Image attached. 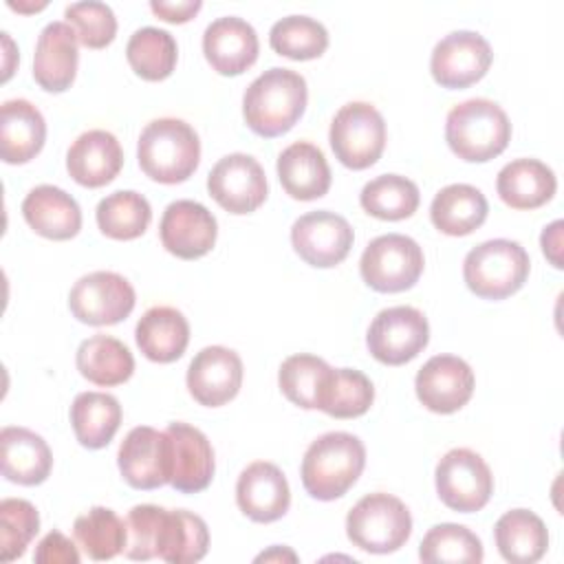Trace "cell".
<instances>
[{"label": "cell", "instance_id": "34", "mask_svg": "<svg viewBox=\"0 0 564 564\" xmlns=\"http://www.w3.org/2000/svg\"><path fill=\"white\" fill-rule=\"evenodd\" d=\"M95 218L104 236L112 240H134L145 234L152 220V207L143 194L119 189L99 200Z\"/></svg>", "mask_w": 564, "mask_h": 564}, {"label": "cell", "instance_id": "12", "mask_svg": "<svg viewBox=\"0 0 564 564\" xmlns=\"http://www.w3.org/2000/svg\"><path fill=\"white\" fill-rule=\"evenodd\" d=\"M491 59V46L480 33L452 31L436 42L430 57V73L443 88H467L487 75Z\"/></svg>", "mask_w": 564, "mask_h": 564}, {"label": "cell", "instance_id": "25", "mask_svg": "<svg viewBox=\"0 0 564 564\" xmlns=\"http://www.w3.org/2000/svg\"><path fill=\"white\" fill-rule=\"evenodd\" d=\"M46 141V121L26 99H9L0 108V156L22 165L40 154Z\"/></svg>", "mask_w": 564, "mask_h": 564}, {"label": "cell", "instance_id": "6", "mask_svg": "<svg viewBox=\"0 0 564 564\" xmlns=\"http://www.w3.org/2000/svg\"><path fill=\"white\" fill-rule=\"evenodd\" d=\"M410 533V509L386 491L364 496L346 516L348 540L368 553H392L408 542Z\"/></svg>", "mask_w": 564, "mask_h": 564}, {"label": "cell", "instance_id": "14", "mask_svg": "<svg viewBox=\"0 0 564 564\" xmlns=\"http://www.w3.org/2000/svg\"><path fill=\"white\" fill-rule=\"evenodd\" d=\"M209 196L229 214H251L267 200L262 165L242 152L223 156L207 176Z\"/></svg>", "mask_w": 564, "mask_h": 564}, {"label": "cell", "instance_id": "4", "mask_svg": "<svg viewBox=\"0 0 564 564\" xmlns=\"http://www.w3.org/2000/svg\"><path fill=\"white\" fill-rule=\"evenodd\" d=\"M449 150L469 163H485L505 152L511 141V121L491 99H467L454 106L445 119Z\"/></svg>", "mask_w": 564, "mask_h": 564}, {"label": "cell", "instance_id": "40", "mask_svg": "<svg viewBox=\"0 0 564 564\" xmlns=\"http://www.w3.org/2000/svg\"><path fill=\"white\" fill-rule=\"evenodd\" d=\"M269 44L282 57L306 62L328 48V31L315 18L286 15L271 26Z\"/></svg>", "mask_w": 564, "mask_h": 564}, {"label": "cell", "instance_id": "23", "mask_svg": "<svg viewBox=\"0 0 564 564\" xmlns=\"http://www.w3.org/2000/svg\"><path fill=\"white\" fill-rule=\"evenodd\" d=\"M123 165V150L108 130L82 132L66 152V170L84 187L108 185Z\"/></svg>", "mask_w": 564, "mask_h": 564}, {"label": "cell", "instance_id": "1", "mask_svg": "<svg viewBox=\"0 0 564 564\" xmlns=\"http://www.w3.org/2000/svg\"><path fill=\"white\" fill-rule=\"evenodd\" d=\"M306 79L291 70L273 66L258 75L242 95L245 123L264 139L289 132L306 110Z\"/></svg>", "mask_w": 564, "mask_h": 564}, {"label": "cell", "instance_id": "45", "mask_svg": "<svg viewBox=\"0 0 564 564\" xmlns=\"http://www.w3.org/2000/svg\"><path fill=\"white\" fill-rule=\"evenodd\" d=\"M66 24L77 33L79 44L88 48H104L117 35V18L112 9L104 2H75L64 9Z\"/></svg>", "mask_w": 564, "mask_h": 564}, {"label": "cell", "instance_id": "27", "mask_svg": "<svg viewBox=\"0 0 564 564\" xmlns=\"http://www.w3.org/2000/svg\"><path fill=\"white\" fill-rule=\"evenodd\" d=\"M2 447V476L11 482L33 487L48 478L53 467V454L46 441L18 425H7L0 432Z\"/></svg>", "mask_w": 564, "mask_h": 564}, {"label": "cell", "instance_id": "32", "mask_svg": "<svg viewBox=\"0 0 564 564\" xmlns=\"http://www.w3.org/2000/svg\"><path fill=\"white\" fill-rule=\"evenodd\" d=\"M75 364L84 379L101 388L126 383L134 372L130 348L110 335H93L84 339L77 348Z\"/></svg>", "mask_w": 564, "mask_h": 564}, {"label": "cell", "instance_id": "5", "mask_svg": "<svg viewBox=\"0 0 564 564\" xmlns=\"http://www.w3.org/2000/svg\"><path fill=\"white\" fill-rule=\"evenodd\" d=\"M527 249L507 238H494L474 247L463 260L467 289L482 300H505L520 291L529 278Z\"/></svg>", "mask_w": 564, "mask_h": 564}, {"label": "cell", "instance_id": "48", "mask_svg": "<svg viewBox=\"0 0 564 564\" xmlns=\"http://www.w3.org/2000/svg\"><path fill=\"white\" fill-rule=\"evenodd\" d=\"M562 229H564V223L555 220L549 227H544V231L540 236L542 253L549 258V262L555 269H562Z\"/></svg>", "mask_w": 564, "mask_h": 564}, {"label": "cell", "instance_id": "26", "mask_svg": "<svg viewBox=\"0 0 564 564\" xmlns=\"http://www.w3.org/2000/svg\"><path fill=\"white\" fill-rule=\"evenodd\" d=\"M275 167L284 192L295 200L322 198L330 187V167L326 156L308 141H295L284 148Z\"/></svg>", "mask_w": 564, "mask_h": 564}, {"label": "cell", "instance_id": "15", "mask_svg": "<svg viewBox=\"0 0 564 564\" xmlns=\"http://www.w3.org/2000/svg\"><path fill=\"white\" fill-rule=\"evenodd\" d=\"M352 240L355 234L348 220L328 209L308 212L291 227V245L295 253L317 269L339 264L350 253Z\"/></svg>", "mask_w": 564, "mask_h": 564}, {"label": "cell", "instance_id": "13", "mask_svg": "<svg viewBox=\"0 0 564 564\" xmlns=\"http://www.w3.org/2000/svg\"><path fill=\"white\" fill-rule=\"evenodd\" d=\"M117 465L123 480L134 489H156L172 478V445L167 432L150 425L132 427L119 445Z\"/></svg>", "mask_w": 564, "mask_h": 564}, {"label": "cell", "instance_id": "35", "mask_svg": "<svg viewBox=\"0 0 564 564\" xmlns=\"http://www.w3.org/2000/svg\"><path fill=\"white\" fill-rule=\"evenodd\" d=\"M209 549V531L200 516L172 509L165 516L159 542V557L170 564H192L205 557Z\"/></svg>", "mask_w": 564, "mask_h": 564}, {"label": "cell", "instance_id": "17", "mask_svg": "<svg viewBox=\"0 0 564 564\" xmlns=\"http://www.w3.org/2000/svg\"><path fill=\"white\" fill-rule=\"evenodd\" d=\"M159 236L172 256L181 260H196L209 253L216 245L218 225L205 205L183 198L165 207Z\"/></svg>", "mask_w": 564, "mask_h": 564}, {"label": "cell", "instance_id": "44", "mask_svg": "<svg viewBox=\"0 0 564 564\" xmlns=\"http://www.w3.org/2000/svg\"><path fill=\"white\" fill-rule=\"evenodd\" d=\"M167 509L156 505H137L126 516V546L128 560H152L159 557V542L163 533Z\"/></svg>", "mask_w": 564, "mask_h": 564}, {"label": "cell", "instance_id": "16", "mask_svg": "<svg viewBox=\"0 0 564 564\" xmlns=\"http://www.w3.org/2000/svg\"><path fill=\"white\" fill-rule=\"evenodd\" d=\"M474 370L456 355H434L416 372L414 390L423 408L436 414L460 410L474 394Z\"/></svg>", "mask_w": 564, "mask_h": 564}, {"label": "cell", "instance_id": "21", "mask_svg": "<svg viewBox=\"0 0 564 564\" xmlns=\"http://www.w3.org/2000/svg\"><path fill=\"white\" fill-rule=\"evenodd\" d=\"M77 33L66 22H48L35 42L33 79L46 93H64L77 75Z\"/></svg>", "mask_w": 564, "mask_h": 564}, {"label": "cell", "instance_id": "2", "mask_svg": "<svg viewBox=\"0 0 564 564\" xmlns=\"http://www.w3.org/2000/svg\"><path fill=\"white\" fill-rule=\"evenodd\" d=\"M366 467L364 443L348 432H326L315 438L302 458V485L315 500L341 498Z\"/></svg>", "mask_w": 564, "mask_h": 564}, {"label": "cell", "instance_id": "29", "mask_svg": "<svg viewBox=\"0 0 564 564\" xmlns=\"http://www.w3.org/2000/svg\"><path fill=\"white\" fill-rule=\"evenodd\" d=\"M557 178L553 170L538 159H516L507 163L496 178V192L511 209H535L553 198Z\"/></svg>", "mask_w": 564, "mask_h": 564}, {"label": "cell", "instance_id": "39", "mask_svg": "<svg viewBox=\"0 0 564 564\" xmlns=\"http://www.w3.org/2000/svg\"><path fill=\"white\" fill-rule=\"evenodd\" d=\"M73 533L82 551L95 562L112 560L126 546V520L108 507H93L82 513L73 524Z\"/></svg>", "mask_w": 564, "mask_h": 564}, {"label": "cell", "instance_id": "28", "mask_svg": "<svg viewBox=\"0 0 564 564\" xmlns=\"http://www.w3.org/2000/svg\"><path fill=\"white\" fill-rule=\"evenodd\" d=\"M134 339L150 361L172 364L189 344V324L178 308L152 306L137 322Z\"/></svg>", "mask_w": 564, "mask_h": 564}, {"label": "cell", "instance_id": "3", "mask_svg": "<svg viewBox=\"0 0 564 564\" xmlns=\"http://www.w3.org/2000/svg\"><path fill=\"white\" fill-rule=\"evenodd\" d=\"M137 159L145 176L163 185H176L196 172L200 141L196 130L183 119L161 117L141 130Z\"/></svg>", "mask_w": 564, "mask_h": 564}, {"label": "cell", "instance_id": "10", "mask_svg": "<svg viewBox=\"0 0 564 564\" xmlns=\"http://www.w3.org/2000/svg\"><path fill=\"white\" fill-rule=\"evenodd\" d=\"M430 341L427 317L414 306H390L372 319L366 346L370 355L386 366L412 361Z\"/></svg>", "mask_w": 564, "mask_h": 564}, {"label": "cell", "instance_id": "22", "mask_svg": "<svg viewBox=\"0 0 564 564\" xmlns=\"http://www.w3.org/2000/svg\"><path fill=\"white\" fill-rule=\"evenodd\" d=\"M172 445L170 485L181 494H198L214 478V449L207 436L187 423H170L165 427Z\"/></svg>", "mask_w": 564, "mask_h": 564}, {"label": "cell", "instance_id": "38", "mask_svg": "<svg viewBox=\"0 0 564 564\" xmlns=\"http://www.w3.org/2000/svg\"><path fill=\"white\" fill-rule=\"evenodd\" d=\"M421 194L414 181L399 174H381L368 181L359 194L366 214L379 220L410 218L419 207Z\"/></svg>", "mask_w": 564, "mask_h": 564}, {"label": "cell", "instance_id": "46", "mask_svg": "<svg viewBox=\"0 0 564 564\" xmlns=\"http://www.w3.org/2000/svg\"><path fill=\"white\" fill-rule=\"evenodd\" d=\"M33 560L37 564H79V553L64 533L51 531L37 542Z\"/></svg>", "mask_w": 564, "mask_h": 564}, {"label": "cell", "instance_id": "42", "mask_svg": "<svg viewBox=\"0 0 564 564\" xmlns=\"http://www.w3.org/2000/svg\"><path fill=\"white\" fill-rule=\"evenodd\" d=\"M421 562L427 564H460V562H482V542L480 538L463 524H436L432 527L419 546Z\"/></svg>", "mask_w": 564, "mask_h": 564}, {"label": "cell", "instance_id": "41", "mask_svg": "<svg viewBox=\"0 0 564 564\" xmlns=\"http://www.w3.org/2000/svg\"><path fill=\"white\" fill-rule=\"evenodd\" d=\"M328 372H330V366L322 357L300 352L282 361L278 372V383L282 394L291 403L304 410H317Z\"/></svg>", "mask_w": 564, "mask_h": 564}, {"label": "cell", "instance_id": "30", "mask_svg": "<svg viewBox=\"0 0 564 564\" xmlns=\"http://www.w3.org/2000/svg\"><path fill=\"white\" fill-rule=\"evenodd\" d=\"M487 198L478 187L452 183L432 198L430 220L445 236H467L487 220Z\"/></svg>", "mask_w": 564, "mask_h": 564}, {"label": "cell", "instance_id": "24", "mask_svg": "<svg viewBox=\"0 0 564 564\" xmlns=\"http://www.w3.org/2000/svg\"><path fill=\"white\" fill-rule=\"evenodd\" d=\"M26 225L48 240H70L82 229L77 200L55 185H37L22 200Z\"/></svg>", "mask_w": 564, "mask_h": 564}, {"label": "cell", "instance_id": "7", "mask_svg": "<svg viewBox=\"0 0 564 564\" xmlns=\"http://www.w3.org/2000/svg\"><path fill=\"white\" fill-rule=\"evenodd\" d=\"M423 264V249L414 238L386 234L368 242L359 260V273L379 293H401L419 282Z\"/></svg>", "mask_w": 564, "mask_h": 564}, {"label": "cell", "instance_id": "37", "mask_svg": "<svg viewBox=\"0 0 564 564\" xmlns=\"http://www.w3.org/2000/svg\"><path fill=\"white\" fill-rule=\"evenodd\" d=\"M375 401L372 381L355 368H330L317 410L335 419H357Z\"/></svg>", "mask_w": 564, "mask_h": 564}, {"label": "cell", "instance_id": "43", "mask_svg": "<svg viewBox=\"0 0 564 564\" xmlns=\"http://www.w3.org/2000/svg\"><path fill=\"white\" fill-rule=\"evenodd\" d=\"M40 531L37 509L24 498H4L0 502V557L11 562L24 555Z\"/></svg>", "mask_w": 564, "mask_h": 564}, {"label": "cell", "instance_id": "20", "mask_svg": "<svg viewBox=\"0 0 564 564\" xmlns=\"http://www.w3.org/2000/svg\"><path fill=\"white\" fill-rule=\"evenodd\" d=\"M260 42L256 29L236 15L214 20L203 33V53L218 75H242L258 59Z\"/></svg>", "mask_w": 564, "mask_h": 564}, {"label": "cell", "instance_id": "8", "mask_svg": "<svg viewBox=\"0 0 564 564\" xmlns=\"http://www.w3.org/2000/svg\"><path fill=\"white\" fill-rule=\"evenodd\" d=\"M328 141L341 165L366 170L386 148V121L372 104L350 101L333 117Z\"/></svg>", "mask_w": 564, "mask_h": 564}, {"label": "cell", "instance_id": "31", "mask_svg": "<svg viewBox=\"0 0 564 564\" xmlns=\"http://www.w3.org/2000/svg\"><path fill=\"white\" fill-rule=\"evenodd\" d=\"M498 553L511 564H533L549 549V531L540 516L529 509L502 513L494 527Z\"/></svg>", "mask_w": 564, "mask_h": 564}, {"label": "cell", "instance_id": "33", "mask_svg": "<svg viewBox=\"0 0 564 564\" xmlns=\"http://www.w3.org/2000/svg\"><path fill=\"white\" fill-rule=\"evenodd\" d=\"M70 425L79 445L101 449L121 425V405L108 392H79L70 405Z\"/></svg>", "mask_w": 564, "mask_h": 564}, {"label": "cell", "instance_id": "50", "mask_svg": "<svg viewBox=\"0 0 564 564\" xmlns=\"http://www.w3.org/2000/svg\"><path fill=\"white\" fill-rule=\"evenodd\" d=\"M9 7H11L13 11H22V13H26V11H40V9H44V7H46V2H37V4H22V2H9Z\"/></svg>", "mask_w": 564, "mask_h": 564}, {"label": "cell", "instance_id": "18", "mask_svg": "<svg viewBox=\"0 0 564 564\" xmlns=\"http://www.w3.org/2000/svg\"><path fill=\"white\" fill-rule=\"evenodd\" d=\"M189 394L207 408L231 401L242 386V359L225 346H207L194 355L187 368Z\"/></svg>", "mask_w": 564, "mask_h": 564}, {"label": "cell", "instance_id": "9", "mask_svg": "<svg viewBox=\"0 0 564 564\" xmlns=\"http://www.w3.org/2000/svg\"><path fill=\"white\" fill-rule=\"evenodd\" d=\"M434 482L441 502L458 513L480 511L494 494L489 465L467 447H454L436 463Z\"/></svg>", "mask_w": 564, "mask_h": 564}, {"label": "cell", "instance_id": "49", "mask_svg": "<svg viewBox=\"0 0 564 564\" xmlns=\"http://www.w3.org/2000/svg\"><path fill=\"white\" fill-rule=\"evenodd\" d=\"M271 560H289V562H295L297 555H295L293 551H289V549L273 546V549H269V551H264V553H260V555L256 557V562H271Z\"/></svg>", "mask_w": 564, "mask_h": 564}, {"label": "cell", "instance_id": "47", "mask_svg": "<svg viewBox=\"0 0 564 564\" xmlns=\"http://www.w3.org/2000/svg\"><path fill=\"white\" fill-rule=\"evenodd\" d=\"M203 2L200 0H183V2H165V0H152L150 9L154 15H159L165 22L172 24H183L192 20L200 11Z\"/></svg>", "mask_w": 564, "mask_h": 564}, {"label": "cell", "instance_id": "11", "mask_svg": "<svg viewBox=\"0 0 564 564\" xmlns=\"http://www.w3.org/2000/svg\"><path fill=\"white\" fill-rule=\"evenodd\" d=\"M132 284L115 271H93L82 275L70 293L68 308L73 317L90 326H110L126 319L134 308Z\"/></svg>", "mask_w": 564, "mask_h": 564}, {"label": "cell", "instance_id": "36", "mask_svg": "<svg viewBox=\"0 0 564 564\" xmlns=\"http://www.w3.org/2000/svg\"><path fill=\"white\" fill-rule=\"evenodd\" d=\"M126 57L130 68L141 79L161 82L172 75L178 57V46L172 33L156 26H143L130 35Z\"/></svg>", "mask_w": 564, "mask_h": 564}, {"label": "cell", "instance_id": "19", "mask_svg": "<svg viewBox=\"0 0 564 564\" xmlns=\"http://www.w3.org/2000/svg\"><path fill=\"white\" fill-rule=\"evenodd\" d=\"M238 509L253 522H275L291 505V489L282 469L269 460L247 465L236 482Z\"/></svg>", "mask_w": 564, "mask_h": 564}]
</instances>
